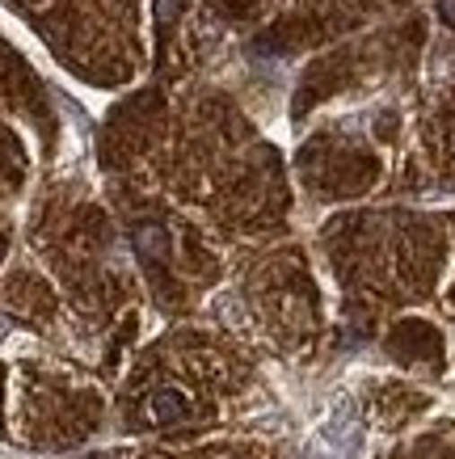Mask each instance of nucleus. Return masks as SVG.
<instances>
[{
	"label": "nucleus",
	"mask_w": 455,
	"mask_h": 459,
	"mask_svg": "<svg viewBox=\"0 0 455 459\" xmlns=\"http://www.w3.org/2000/svg\"><path fill=\"white\" fill-rule=\"evenodd\" d=\"M152 418L156 421H178V418H186L190 413V401H186V392H178V388H161L156 396H152Z\"/></svg>",
	"instance_id": "obj_1"
},
{
	"label": "nucleus",
	"mask_w": 455,
	"mask_h": 459,
	"mask_svg": "<svg viewBox=\"0 0 455 459\" xmlns=\"http://www.w3.org/2000/svg\"><path fill=\"white\" fill-rule=\"evenodd\" d=\"M178 9H181V0H161V4H156L161 22H173V17H178Z\"/></svg>",
	"instance_id": "obj_2"
}]
</instances>
